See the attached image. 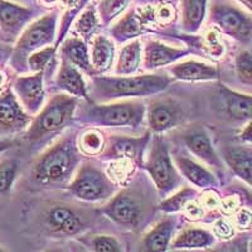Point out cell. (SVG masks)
<instances>
[{
	"mask_svg": "<svg viewBox=\"0 0 252 252\" xmlns=\"http://www.w3.org/2000/svg\"><path fill=\"white\" fill-rule=\"evenodd\" d=\"M211 20L233 39L241 43L252 40V15L227 1H217L211 6Z\"/></svg>",
	"mask_w": 252,
	"mask_h": 252,
	"instance_id": "5b68a950",
	"label": "cell"
},
{
	"mask_svg": "<svg viewBox=\"0 0 252 252\" xmlns=\"http://www.w3.org/2000/svg\"><path fill=\"white\" fill-rule=\"evenodd\" d=\"M217 233L220 236H222V237H226L228 238L229 236L232 235V228L228 226L227 223H224V222H220V223L217 224Z\"/></svg>",
	"mask_w": 252,
	"mask_h": 252,
	"instance_id": "74e56055",
	"label": "cell"
},
{
	"mask_svg": "<svg viewBox=\"0 0 252 252\" xmlns=\"http://www.w3.org/2000/svg\"><path fill=\"white\" fill-rule=\"evenodd\" d=\"M178 120V111L168 102L153 103L148 114L150 129L154 132H163L172 129Z\"/></svg>",
	"mask_w": 252,
	"mask_h": 252,
	"instance_id": "44dd1931",
	"label": "cell"
},
{
	"mask_svg": "<svg viewBox=\"0 0 252 252\" xmlns=\"http://www.w3.org/2000/svg\"><path fill=\"white\" fill-rule=\"evenodd\" d=\"M146 207L145 202L132 190H123L110 202L103 212L115 223L124 227H138L143 222Z\"/></svg>",
	"mask_w": 252,
	"mask_h": 252,
	"instance_id": "9c48e42d",
	"label": "cell"
},
{
	"mask_svg": "<svg viewBox=\"0 0 252 252\" xmlns=\"http://www.w3.org/2000/svg\"><path fill=\"white\" fill-rule=\"evenodd\" d=\"M145 169L152 177L160 195L172 192L181 182V177L173 165L169 149L160 136H155L153 140L146 159Z\"/></svg>",
	"mask_w": 252,
	"mask_h": 252,
	"instance_id": "277c9868",
	"label": "cell"
},
{
	"mask_svg": "<svg viewBox=\"0 0 252 252\" xmlns=\"http://www.w3.org/2000/svg\"><path fill=\"white\" fill-rule=\"evenodd\" d=\"M56 83H57L58 89L66 91L71 96H75L77 98H85V100L89 101L87 87L85 81H83L82 75L76 68V66H73L66 58H63L62 63H61Z\"/></svg>",
	"mask_w": 252,
	"mask_h": 252,
	"instance_id": "2e32d148",
	"label": "cell"
},
{
	"mask_svg": "<svg viewBox=\"0 0 252 252\" xmlns=\"http://www.w3.org/2000/svg\"><path fill=\"white\" fill-rule=\"evenodd\" d=\"M69 192L82 201L97 202L112 194L114 184L100 168L87 163L78 169L69 186Z\"/></svg>",
	"mask_w": 252,
	"mask_h": 252,
	"instance_id": "8992f818",
	"label": "cell"
},
{
	"mask_svg": "<svg viewBox=\"0 0 252 252\" xmlns=\"http://www.w3.org/2000/svg\"><path fill=\"white\" fill-rule=\"evenodd\" d=\"M13 143L10 140H3V139H0V154L4 153L5 150H8L9 148H12Z\"/></svg>",
	"mask_w": 252,
	"mask_h": 252,
	"instance_id": "f35d334b",
	"label": "cell"
},
{
	"mask_svg": "<svg viewBox=\"0 0 252 252\" xmlns=\"http://www.w3.org/2000/svg\"><path fill=\"white\" fill-rule=\"evenodd\" d=\"M43 226L51 235L73 236L83 229L81 216L67 206H52L43 215Z\"/></svg>",
	"mask_w": 252,
	"mask_h": 252,
	"instance_id": "8fae6325",
	"label": "cell"
},
{
	"mask_svg": "<svg viewBox=\"0 0 252 252\" xmlns=\"http://www.w3.org/2000/svg\"><path fill=\"white\" fill-rule=\"evenodd\" d=\"M188 53L187 49L172 48L165 44L152 40L148 42L144 52V64L146 69H155L161 66H166L174 61L179 60Z\"/></svg>",
	"mask_w": 252,
	"mask_h": 252,
	"instance_id": "e0dca14e",
	"label": "cell"
},
{
	"mask_svg": "<svg viewBox=\"0 0 252 252\" xmlns=\"http://www.w3.org/2000/svg\"><path fill=\"white\" fill-rule=\"evenodd\" d=\"M94 251L98 252H118L121 250L118 240L111 236H97L92 241Z\"/></svg>",
	"mask_w": 252,
	"mask_h": 252,
	"instance_id": "d590c367",
	"label": "cell"
},
{
	"mask_svg": "<svg viewBox=\"0 0 252 252\" xmlns=\"http://www.w3.org/2000/svg\"><path fill=\"white\" fill-rule=\"evenodd\" d=\"M173 77L182 81H212L218 78V69L212 64L187 61L172 67Z\"/></svg>",
	"mask_w": 252,
	"mask_h": 252,
	"instance_id": "ac0fdd59",
	"label": "cell"
},
{
	"mask_svg": "<svg viewBox=\"0 0 252 252\" xmlns=\"http://www.w3.org/2000/svg\"><path fill=\"white\" fill-rule=\"evenodd\" d=\"M4 83H5V76L0 72V90H3V86H4Z\"/></svg>",
	"mask_w": 252,
	"mask_h": 252,
	"instance_id": "60d3db41",
	"label": "cell"
},
{
	"mask_svg": "<svg viewBox=\"0 0 252 252\" xmlns=\"http://www.w3.org/2000/svg\"><path fill=\"white\" fill-rule=\"evenodd\" d=\"M223 158L236 175L252 187V148L244 145H227Z\"/></svg>",
	"mask_w": 252,
	"mask_h": 252,
	"instance_id": "9a60e30c",
	"label": "cell"
},
{
	"mask_svg": "<svg viewBox=\"0 0 252 252\" xmlns=\"http://www.w3.org/2000/svg\"><path fill=\"white\" fill-rule=\"evenodd\" d=\"M141 62V46L139 40H134L121 49L115 73L118 76L132 75Z\"/></svg>",
	"mask_w": 252,
	"mask_h": 252,
	"instance_id": "484cf974",
	"label": "cell"
},
{
	"mask_svg": "<svg viewBox=\"0 0 252 252\" xmlns=\"http://www.w3.org/2000/svg\"><path fill=\"white\" fill-rule=\"evenodd\" d=\"M97 18L92 10H86L80 15L76 22V31L85 39H89L97 28Z\"/></svg>",
	"mask_w": 252,
	"mask_h": 252,
	"instance_id": "1f68e13d",
	"label": "cell"
},
{
	"mask_svg": "<svg viewBox=\"0 0 252 252\" xmlns=\"http://www.w3.org/2000/svg\"><path fill=\"white\" fill-rule=\"evenodd\" d=\"M77 107V97L68 94H57L48 101L39 115L32 121L26 134L31 144L40 143L56 132L61 131L71 123Z\"/></svg>",
	"mask_w": 252,
	"mask_h": 252,
	"instance_id": "3957f363",
	"label": "cell"
},
{
	"mask_svg": "<svg viewBox=\"0 0 252 252\" xmlns=\"http://www.w3.org/2000/svg\"><path fill=\"white\" fill-rule=\"evenodd\" d=\"M14 92L18 100L29 114H37L42 110L46 94L43 87V71L35 75L20 76L14 81Z\"/></svg>",
	"mask_w": 252,
	"mask_h": 252,
	"instance_id": "7c38bea8",
	"label": "cell"
},
{
	"mask_svg": "<svg viewBox=\"0 0 252 252\" xmlns=\"http://www.w3.org/2000/svg\"><path fill=\"white\" fill-rule=\"evenodd\" d=\"M238 3H241L244 6H246L250 12L252 13V0H237Z\"/></svg>",
	"mask_w": 252,
	"mask_h": 252,
	"instance_id": "ab89813d",
	"label": "cell"
},
{
	"mask_svg": "<svg viewBox=\"0 0 252 252\" xmlns=\"http://www.w3.org/2000/svg\"><path fill=\"white\" fill-rule=\"evenodd\" d=\"M140 33V22H139L138 17L135 15L134 12L126 14L112 29V35L119 42H125V40L132 39V38L138 37Z\"/></svg>",
	"mask_w": 252,
	"mask_h": 252,
	"instance_id": "83f0119b",
	"label": "cell"
},
{
	"mask_svg": "<svg viewBox=\"0 0 252 252\" xmlns=\"http://www.w3.org/2000/svg\"><path fill=\"white\" fill-rule=\"evenodd\" d=\"M193 194H194V192H193L192 189H183V190H181L175 195H173L172 198H169L168 201L163 202L160 208L165 211V212H177L192 198Z\"/></svg>",
	"mask_w": 252,
	"mask_h": 252,
	"instance_id": "e575fe53",
	"label": "cell"
},
{
	"mask_svg": "<svg viewBox=\"0 0 252 252\" xmlns=\"http://www.w3.org/2000/svg\"><path fill=\"white\" fill-rule=\"evenodd\" d=\"M145 107L138 101L100 105L86 111V116L94 124L103 126H131L136 127L143 121Z\"/></svg>",
	"mask_w": 252,
	"mask_h": 252,
	"instance_id": "ba28073f",
	"label": "cell"
},
{
	"mask_svg": "<svg viewBox=\"0 0 252 252\" xmlns=\"http://www.w3.org/2000/svg\"><path fill=\"white\" fill-rule=\"evenodd\" d=\"M20 105L10 87L0 90V131L17 132L28 127L32 119Z\"/></svg>",
	"mask_w": 252,
	"mask_h": 252,
	"instance_id": "30bf717a",
	"label": "cell"
},
{
	"mask_svg": "<svg viewBox=\"0 0 252 252\" xmlns=\"http://www.w3.org/2000/svg\"><path fill=\"white\" fill-rule=\"evenodd\" d=\"M236 73L245 85L252 86V53L244 51L236 57Z\"/></svg>",
	"mask_w": 252,
	"mask_h": 252,
	"instance_id": "4dcf8cb0",
	"label": "cell"
},
{
	"mask_svg": "<svg viewBox=\"0 0 252 252\" xmlns=\"http://www.w3.org/2000/svg\"><path fill=\"white\" fill-rule=\"evenodd\" d=\"M146 139H119L114 144V150L119 157L136 158L141 154Z\"/></svg>",
	"mask_w": 252,
	"mask_h": 252,
	"instance_id": "f1b7e54d",
	"label": "cell"
},
{
	"mask_svg": "<svg viewBox=\"0 0 252 252\" xmlns=\"http://www.w3.org/2000/svg\"><path fill=\"white\" fill-rule=\"evenodd\" d=\"M114 44L103 35H97L94 40L91 55L92 69L96 73H103L111 68L114 62Z\"/></svg>",
	"mask_w": 252,
	"mask_h": 252,
	"instance_id": "cb8c5ba5",
	"label": "cell"
},
{
	"mask_svg": "<svg viewBox=\"0 0 252 252\" xmlns=\"http://www.w3.org/2000/svg\"><path fill=\"white\" fill-rule=\"evenodd\" d=\"M0 251H3V249H0Z\"/></svg>",
	"mask_w": 252,
	"mask_h": 252,
	"instance_id": "b9f144b4",
	"label": "cell"
},
{
	"mask_svg": "<svg viewBox=\"0 0 252 252\" xmlns=\"http://www.w3.org/2000/svg\"><path fill=\"white\" fill-rule=\"evenodd\" d=\"M31 15L29 9L0 0V27L8 34H17Z\"/></svg>",
	"mask_w": 252,
	"mask_h": 252,
	"instance_id": "ffe728a7",
	"label": "cell"
},
{
	"mask_svg": "<svg viewBox=\"0 0 252 252\" xmlns=\"http://www.w3.org/2000/svg\"><path fill=\"white\" fill-rule=\"evenodd\" d=\"M183 141L186 143L187 148L204 163L218 169L222 168V161L215 152L211 139L204 130L199 127L187 130L183 132Z\"/></svg>",
	"mask_w": 252,
	"mask_h": 252,
	"instance_id": "4fadbf2b",
	"label": "cell"
},
{
	"mask_svg": "<svg viewBox=\"0 0 252 252\" xmlns=\"http://www.w3.org/2000/svg\"><path fill=\"white\" fill-rule=\"evenodd\" d=\"M130 0H103L100 4V15L103 23H110L118 14H120Z\"/></svg>",
	"mask_w": 252,
	"mask_h": 252,
	"instance_id": "d6a6232c",
	"label": "cell"
},
{
	"mask_svg": "<svg viewBox=\"0 0 252 252\" xmlns=\"http://www.w3.org/2000/svg\"><path fill=\"white\" fill-rule=\"evenodd\" d=\"M173 232H174V220L173 218L163 220L146 235L144 240V249L148 251H165L169 246Z\"/></svg>",
	"mask_w": 252,
	"mask_h": 252,
	"instance_id": "603a6c76",
	"label": "cell"
},
{
	"mask_svg": "<svg viewBox=\"0 0 252 252\" xmlns=\"http://www.w3.org/2000/svg\"><path fill=\"white\" fill-rule=\"evenodd\" d=\"M94 94L102 100L140 97L161 92L169 86L172 78L165 75L94 77Z\"/></svg>",
	"mask_w": 252,
	"mask_h": 252,
	"instance_id": "7a4b0ae2",
	"label": "cell"
},
{
	"mask_svg": "<svg viewBox=\"0 0 252 252\" xmlns=\"http://www.w3.org/2000/svg\"><path fill=\"white\" fill-rule=\"evenodd\" d=\"M213 242H215V237L206 229L188 228L184 229L183 232L175 238L172 247L174 250L202 249V247L211 246Z\"/></svg>",
	"mask_w": 252,
	"mask_h": 252,
	"instance_id": "4316f807",
	"label": "cell"
},
{
	"mask_svg": "<svg viewBox=\"0 0 252 252\" xmlns=\"http://www.w3.org/2000/svg\"><path fill=\"white\" fill-rule=\"evenodd\" d=\"M18 172V163L14 159H4L0 161V193L10 190Z\"/></svg>",
	"mask_w": 252,
	"mask_h": 252,
	"instance_id": "f546056e",
	"label": "cell"
},
{
	"mask_svg": "<svg viewBox=\"0 0 252 252\" xmlns=\"http://www.w3.org/2000/svg\"><path fill=\"white\" fill-rule=\"evenodd\" d=\"M56 20L57 15L52 13L28 26L15 46L14 55H13V63L15 67L23 66L24 62L32 55V52L34 53L43 46L51 43L55 38Z\"/></svg>",
	"mask_w": 252,
	"mask_h": 252,
	"instance_id": "52a82bcc",
	"label": "cell"
},
{
	"mask_svg": "<svg viewBox=\"0 0 252 252\" xmlns=\"http://www.w3.org/2000/svg\"><path fill=\"white\" fill-rule=\"evenodd\" d=\"M82 148L86 150L87 153H97L102 149V145H103V140L101 138V135L97 134V132H87L85 135V138H83L82 141Z\"/></svg>",
	"mask_w": 252,
	"mask_h": 252,
	"instance_id": "8d00e7d4",
	"label": "cell"
},
{
	"mask_svg": "<svg viewBox=\"0 0 252 252\" xmlns=\"http://www.w3.org/2000/svg\"><path fill=\"white\" fill-rule=\"evenodd\" d=\"M218 96L224 112L235 121L252 120V96L231 91L220 86Z\"/></svg>",
	"mask_w": 252,
	"mask_h": 252,
	"instance_id": "5bb4252c",
	"label": "cell"
},
{
	"mask_svg": "<svg viewBox=\"0 0 252 252\" xmlns=\"http://www.w3.org/2000/svg\"><path fill=\"white\" fill-rule=\"evenodd\" d=\"M55 55V48L53 47H47V48L39 49V51L32 53L28 57L29 69L33 72H40L46 68V66L52 60V56Z\"/></svg>",
	"mask_w": 252,
	"mask_h": 252,
	"instance_id": "836d02e7",
	"label": "cell"
},
{
	"mask_svg": "<svg viewBox=\"0 0 252 252\" xmlns=\"http://www.w3.org/2000/svg\"><path fill=\"white\" fill-rule=\"evenodd\" d=\"M207 0H182V24L188 33L201 28L206 15Z\"/></svg>",
	"mask_w": 252,
	"mask_h": 252,
	"instance_id": "d4e9b609",
	"label": "cell"
},
{
	"mask_svg": "<svg viewBox=\"0 0 252 252\" xmlns=\"http://www.w3.org/2000/svg\"><path fill=\"white\" fill-rule=\"evenodd\" d=\"M78 160L75 138L69 135L49 146L38 158L32 169V178L42 186H60L71 178Z\"/></svg>",
	"mask_w": 252,
	"mask_h": 252,
	"instance_id": "6da1fadb",
	"label": "cell"
},
{
	"mask_svg": "<svg viewBox=\"0 0 252 252\" xmlns=\"http://www.w3.org/2000/svg\"><path fill=\"white\" fill-rule=\"evenodd\" d=\"M62 56L81 71L87 72V73L94 72L91 61H90L89 49L83 39H80V38L67 39L62 47Z\"/></svg>",
	"mask_w": 252,
	"mask_h": 252,
	"instance_id": "7402d4cb",
	"label": "cell"
},
{
	"mask_svg": "<svg viewBox=\"0 0 252 252\" xmlns=\"http://www.w3.org/2000/svg\"><path fill=\"white\" fill-rule=\"evenodd\" d=\"M174 161L182 174L199 188H212L216 184L213 174L208 172L201 164L195 163L190 158L182 154L174 155Z\"/></svg>",
	"mask_w": 252,
	"mask_h": 252,
	"instance_id": "d6986e66",
	"label": "cell"
}]
</instances>
